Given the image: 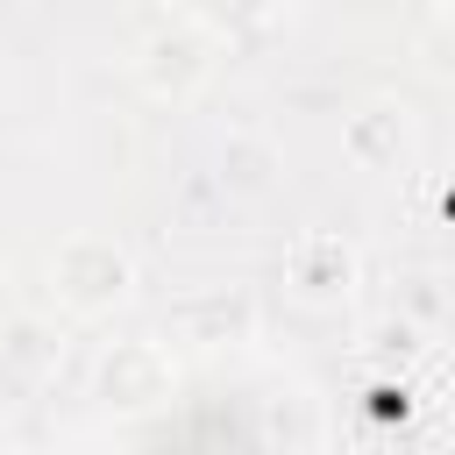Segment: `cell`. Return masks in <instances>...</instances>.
<instances>
[{"label":"cell","instance_id":"obj_1","mask_svg":"<svg viewBox=\"0 0 455 455\" xmlns=\"http://www.w3.org/2000/svg\"><path fill=\"white\" fill-rule=\"evenodd\" d=\"M50 291H57L71 313H114V306L135 291V263H128V249L107 242V235H71V242H57V256H50Z\"/></svg>","mask_w":455,"mask_h":455},{"label":"cell","instance_id":"obj_2","mask_svg":"<svg viewBox=\"0 0 455 455\" xmlns=\"http://www.w3.org/2000/svg\"><path fill=\"white\" fill-rule=\"evenodd\" d=\"M171 384H178V370H171V348L164 341H114L100 355V370H92V398L107 412H121V419L156 412L171 398Z\"/></svg>","mask_w":455,"mask_h":455},{"label":"cell","instance_id":"obj_3","mask_svg":"<svg viewBox=\"0 0 455 455\" xmlns=\"http://www.w3.org/2000/svg\"><path fill=\"white\" fill-rule=\"evenodd\" d=\"M355 277H363L355 249H348L341 235H327V228H313V235H299V242L284 249V291H291L299 306H341V299L355 291Z\"/></svg>","mask_w":455,"mask_h":455},{"label":"cell","instance_id":"obj_4","mask_svg":"<svg viewBox=\"0 0 455 455\" xmlns=\"http://www.w3.org/2000/svg\"><path fill=\"white\" fill-rule=\"evenodd\" d=\"M135 71H142V85H149L156 100H192V92L206 85V71H213V43H206L199 28H164V36L142 43Z\"/></svg>","mask_w":455,"mask_h":455},{"label":"cell","instance_id":"obj_5","mask_svg":"<svg viewBox=\"0 0 455 455\" xmlns=\"http://www.w3.org/2000/svg\"><path fill=\"white\" fill-rule=\"evenodd\" d=\"M171 327L199 348H228V341H249L256 334V299L242 284H206V291H185L171 306Z\"/></svg>","mask_w":455,"mask_h":455},{"label":"cell","instance_id":"obj_6","mask_svg":"<svg viewBox=\"0 0 455 455\" xmlns=\"http://www.w3.org/2000/svg\"><path fill=\"white\" fill-rule=\"evenodd\" d=\"M341 156L355 171H391L405 156V107L398 100H370L341 121Z\"/></svg>","mask_w":455,"mask_h":455},{"label":"cell","instance_id":"obj_7","mask_svg":"<svg viewBox=\"0 0 455 455\" xmlns=\"http://www.w3.org/2000/svg\"><path fill=\"white\" fill-rule=\"evenodd\" d=\"M220 171V192H235V199H263L270 185H277V171H284V149L270 142V135H256V128H235L228 142H220V156H213Z\"/></svg>","mask_w":455,"mask_h":455},{"label":"cell","instance_id":"obj_8","mask_svg":"<svg viewBox=\"0 0 455 455\" xmlns=\"http://www.w3.org/2000/svg\"><path fill=\"white\" fill-rule=\"evenodd\" d=\"M199 36H249L270 21V0H192Z\"/></svg>","mask_w":455,"mask_h":455},{"label":"cell","instance_id":"obj_9","mask_svg":"<svg viewBox=\"0 0 455 455\" xmlns=\"http://www.w3.org/2000/svg\"><path fill=\"white\" fill-rule=\"evenodd\" d=\"M36 341H43L36 327H14V363H36Z\"/></svg>","mask_w":455,"mask_h":455}]
</instances>
